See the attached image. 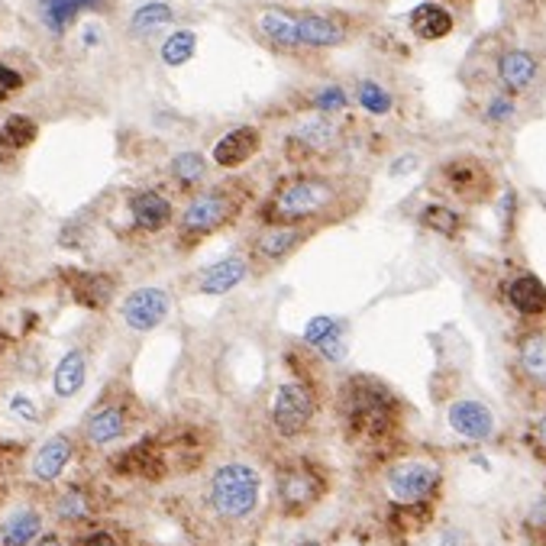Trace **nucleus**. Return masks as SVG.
I'll return each instance as SVG.
<instances>
[{
    "mask_svg": "<svg viewBox=\"0 0 546 546\" xmlns=\"http://www.w3.org/2000/svg\"><path fill=\"white\" fill-rule=\"evenodd\" d=\"M430 181L443 201H453L456 207H489L501 191V178L475 153H456L436 162Z\"/></svg>",
    "mask_w": 546,
    "mask_h": 546,
    "instance_id": "obj_5",
    "label": "nucleus"
},
{
    "mask_svg": "<svg viewBox=\"0 0 546 546\" xmlns=\"http://www.w3.org/2000/svg\"><path fill=\"white\" fill-rule=\"evenodd\" d=\"M75 459V436L72 434H52L30 459V479L36 485H52L62 479L68 462Z\"/></svg>",
    "mask_w": 546,
    "mask_h": 546,
    "instance_id": "obj_23",
    "label": "nucleus"
},
{
    "mask_svg": "<svg viewBox=\"0 0 546 546\" xmlns=\"http://www.w3.org/2000/svg\"><path fill=\"white\" fill-rule=\"evenodd\" d=\"M501 297L511 313H517L521 321L537 323L546 317V281L533 275L531 269H515L501 281Z\"/></svg>",
    "mask_w": 546,
    "mask_h": 546,
    "instance_id": "obj_13",
    "label": "nucleus"
},
{
    "mask_svg": "<svg viewBox=\"0 0 546 546\" xmlns=\"http://www.w3.org/2000/svg\"><path fill=\"white\" fill-rule=\"evenodd\" d=\"M353 101L359 104L362 113H369V117H388L394 110V94L375 78H362L353 91Z\"/></svg>",
    "mask_w": 546,
    "mask_h": 546,
    "instance_id": "obj_35",
    "label": "nucleus"
},
{
    "mask_svg": "<svg viewBox=\"0 0 546 546\" xmlns=\"http://www.w3.org/2000/svg\"><path fill=\"white\" fill-rule=\"evenodd\" d=\"M194 52H198V32L194 30H172L159 48L162 62L169 65V68H181V65H188L194 58Z\"/></svg>",
    "mask_w": 546,
    "mask_h": 546,
    "instance_id": "obj_36",
    "label": "nucleus"
},
{
    "mask_svg": "<svg viewBox=\"0 0 546 546\" xmlns=\"http://www.w3.org/2000/svg\"><path fill=\"white\" fill-rule=\"evenodd\" d=\"M62 285L68 288L72 301H78L88 311H104L117 297V281L107 272H91V269H62Z\"/></svg>",
    "mask_w": 546,
    "mask_h": 546,
    "instance_id": "obj_21",
    "label": "nucleus"
},
{
    "mask_svg": "<svg viewBox=\"0 0 546 546\" xmlns=\"http://www.w3.org/2000/svg\"><path fill=\"white\" fill-rule=\"evenodd\" d=\"M456 4H469V0H456Z\"/></svg>",
    "mask_w": 546,
    "mask_h": 546,
    "instance_id": "obj_48",
    "label": "nucleus"
},
{
    "mask_svg": "<svg viewBox=\"0 0 546 546\" xmlns=\"http://www.w3.org/2000/svg\"><path fill=\"white\" fill-rule=\"evenodd\" d=\"M127 214L136 230L143 233H162L175 226L178 207L162 188H136L127 194Z\"/></svg>",
    "mask_w": 546,
    "mask_h": 546,
    "instance_id": "obj_17",
    "label": "nucleus"
},
{
    "mask_svg": "<svg viewBox=\"0 0 546 546\" xmlns=\"http://www.w3.org/2000/svg\"><path fill=\"white\" fill-rule=\"evenodd\" d=\"M317 230L295 224H259L256 233L246 240V256L252 259V269L269 272V269L285 266L295 252H301L311 242Z\"/></svg>",
    "mask_w": 546,
    "mask_h": 546,
    "instance_id": "obj_10",
    "label": "nucleus"
},
{
    "mask_svg": "<svg viewBox=\"0 0 546 546\" xmlns=\"http://www.w3.org/2000/svg\"><path fill=\"white\" fill-rule=\"evenodd\" d=\"M297 546H323V543H317V540H304V543H297Z\"/></svg>",
    "mask_w": 546,
    "mask_h": 546,
    "instance_id": "obj_47",
    "label": "nucleus"
},
{
    "mask_svg": "<svg viewBox=\"0 0 546 546\" xmlns=\"http://www.w3.org/2000/svg\"><path fill=\"white\" fill-rule=\"evenodd\" d=\"M42 533V515L36 507H16L7 521L0 524V546H32Z\"/></svg>",
    "mask_w": 546,
    "mask_h": 546,
    "instance_id": "obj_32",
    "label": "nucleus"
},
{
    "mask_svg": "<svg viewBox=\"0 0 546 546\" xmlns=\"http://www.w3.org/2000/svg\"><path fill=\"white\" fill-rule=\"evenodd\" d=\"M408 26L420 42H440L456 30V16H453L450 7H443L436 0H424L408 13Z\"/></svg>",
    "mask_w": 546,
    "mask_h": 546,
    "instance_id": "obj_27",
    "label": "nucleus"
},
{
    "mask_svg": "<svg viewBox=\"0 0 546 546\" xmlns=\"http://www.w3.org/2000/svg\"><path fill=\"white\" fill-rule=\"evenodd\" d=\"M339 145H343V127L337 123V117L313 113L285 136V155L291 165H311V162L333 159Z\"/></svg>",
    "mask_w": 546,
    "mask_h": 546,
    "instance_id": "obj_9",
    "label": "nucleus"
},
{
    "mask_svg": "<svg viewBox=\"0 0 546 546\" xmlns=\"http://www.w3.org/2000/svg\"><path fill=\"white\" fill-rule=\"evenodd\" d=\"M172 307H175V301H172L169 288L143 285V288H133L129 295H123L117 313H120V323L129 333H153L169 321Z\"/></svg>",
    "mask_w": 546,
    "mask_h": 546,
    "instance_id": "obj_11",
    "label": "nucleus"
},
{
    "mask_svg": "<svg viewBox=\"0 0 546 546\" xmlns=\"http://www.w3.org/2000/svg\"><path fill=\"white\" fill-rule=\"evenodd\" d=\"M169 469H172L169 450H165V443L153 440V436L133 443L129 450H123L120 456L110 462L113 475H120V479H149V482L165 479Z\"/></svg>",
    "mask_w": 546,
    "mask_h": 546,
    "instance_id": "obj_15",
    "label": "nucleus"
},
{
    "mask_svg": "<svg viewBox=\"0 0 546 546\" xmlns=\"http://www.w3.org/2000/svg\"><path fill=\"white\" fill-rule=\"evenodd\" d=\"M97 515V501L94 491L84 489V485H68L52 498V517L58 524H68V527H78V524H88Z\"/></svg>",
    "mask_w": 546,
    "mask_h": 546,
    "instance_id": "obj_30",
    "label": "nucleus"
},
{
    "mask_svg": "<svg viewBox=\"0 0 546 546\" xmlns=\"http://www.w3.org/2000/svg\"><path fill=\"white\" fill-rule=\"evenodd\" d=\"M84 382H88V353L75 346L58 359L56 372H52V392L58 401H68L84 388Z\"/></svg>",
    "mask_w": 546,
    "mask_h": 546,
    "instance_id": "obj_31",
    "label": "nucleus"
},
{
    "mask_svg": "<svg viewBox=\"0 0 546 546\" xmlns=\"http://www.w3.org/2000/svg\"><path fill=\"white\" fill-rule=\"evenodd\" d=\"M133 408H129V398H104L101 404L88 410V418L81 420V436L88 446L94 450H104L110 443L123 440L129 434V427H133Z\"/></svg>",
    "mask_w": 546,
    "mask_h": 546,
    "instance_id": "obj_12",
    "label": "nucleus"
},
{
    "mask_svg": "<svg viewBox=\"0 0 546 546\" xmlns=\"http://www.w3.org/2000/svg\"><path fill=\"white\" fill-rule=\"evenodd\" d=\"M365 198H369V181L362 175L297 169L275 181V188L256 207V220L321 230L359 214Z\"/></svg>",
    "mask_w": 546,
    "mask_h": 546,
    "instance_id": "obj_1",
    "label": "nucleus"
},
{
    "mask_svg": "<svg viewBox=\"0 0 546 546\" xmlns=\"http://www.w3.org/2000/svg\"><path fill=\"white\" fill-rule=\"evenodd\" d=\"M297 40H301V48H337L349 40V30L337 13L304 10L297 13Z\"/></svg>",
    "mask_w": 546,
    "mask_h": 546,
    "instance_id": "obj_24",
    "label": "nucleus"
},
{
    "mask_svg": "<svg viewBox=\"0 0 546 546\" xmlns=\"http://www.w3.org/2000/svg\"><path fill=\"white\" fill-rule=\"evenodd\" d=\"M353 104V97L343 84H321V88H313L311 97H307V107L313 113H327V117H337V113L349 110Z\"/></svg>",
    "mask_w": 546,
    "mask_h": 546,
    "instance_id": "obj_37",
    "label": "nucleus"
},
{
    "mask_svg": "<svg viewBox=\"0 0 546 546\" xmlns=\"http://www.w3.org/2000/svg\"><path fill=\"white\" fill-rule=\"evenodd\" d=\"M443 485V469L436 459L408 456L385 469V491L398 507L427 505Z\"/></svg>",
    "mask_w": 546,
    "mask_h": 546,
    "instance_id": "obj_8",
    "label": "nucleus"
},
{
    "mask_svg": "<svg viewBox=\"0 0 546 546\" xmlns=\"http://www.w3.org/2000/svg\"><path fill=\"white\" fill-rule=\"evenodd\" d=\"M75 546H120V537L113 531H107V527H91Z\"/></svg>",
    "mask_w": 546,
    "mask_h": 546,
    "instance_id": "obj_42",
    "label": "nucleus"
},
{
    "mask_svg": "<svg viewBox=\"0 0 546 546\" xmlns=\"http://www.w3.org/2000/svg\"><path fill=\"white\" fill-rule=\"evenodd\" d=\"M252 275V259L246 256V250L226 252L224 259L210 262L198 272L194 278V291L204 297H224L230 291H236L240 285H246Z\"/></svg>",
    "mask_w": 546,
    "mask_h": 546,
    "instance_id": "obj_16",
    "label": "nucleus"
},
{
    "mask_svg": "<svg viewBox=\"0 0 546 546\" xmlns=\"http://www.w3.org/2000/svg\"><path fill=\"white\" fill-rule=\"evenodd\" d=\"M517 120V97L507 94V91H495V94L485 101L482 107V123H489V127H511V123Z\"/></svg>",
    "mask_w": 546,
    "mask_h": 546,
    "instance_id": "obj_38",
    "label": "nucleus"
},
{
    "mask_svg": "<svg viewBox=\"0 0 546 546\" xmlns=\"http://www.w3.org/2000/svg\"><path fill=\"white\" fill-rule=\"evenodd\" d=\"M113 0H40V20L52 36H65L81 13H107Z\"/></svg>",
    "mask_w": 546,
    "mask_h": 546,
    "instance_id": "obj_25",
    "label": "nucleus"
},
{
    "mask_svg": "<svg viewBox=\"0 0 546 546\" xmlns=\"http://www.w3.org/2000/svg\"><path fill=\"white\" fill-rule=\"evenodd\" d=\"M10 414H13L16 420H23V424H36V420H40V410H36L32 398H26V394H13V398H10Z\"/></svg>",
    "mask_w": 546,
    "mask_h": 546,
    "instance_id": "obj_40",
    "label": "nucleus"
},
{
    "mask_svg": "<svg viewBox=\"0 0 546 546\" xmlns=\"http://www.w3.org/2000/svg\"><path fill=\"white\" fill-rule=\"evenodd\" d=\"M20 88H23V75L16 72V68H10V65L0 62V101L13 97Z\"/></svg>",
    "mask_w": 546,
    "mask_h": 546,
    "instance_id": "obj_41",
    "label": "nucleus"
},
{
    "mask_svg": "<svg viewBox=\"0 0 546 546\" xmlns=\"http://www.w3.org/2000/svg\"><path fill=\"white\" fill-rule=\"evenodd\" d=\"M317 408H321L317 385L307 372H301V375H291L275 385L272 401H269V424L285 440H297L313 427Z\"/></svg>",
    "mask_w": 546,
    "mask_h": 546,
    "instance_id": "obj_6",
    "label": "nucleus"
},
{
    "mask_svg": "<svg viewBox=\"0 0 546 546\" xmlns=\"http://www.w3.org/2000/svg\"><path fill=\"white\" fill-rule=\"evenodd\" d=\"M207 172H210V162L204 159L198 149H185V153H175L165 165V175L169 181L178 188V191L185 194H194L198 188L207 185Z\"/></svg>",
    "mask_w": 546,
    "mask_h": 546,
    "instance_id": "obj_29",
    "label": "nucleus"
},
{
    "mask_svg": "<svg viewBox=\"0 0 546 546\" xmlns=\"http://www.w3.org/2000/svg\"><path fill=\"white\" fill-rule=\"evenodd\" d=\"M172 23H175V7L165 4V0H149V4H143V7L129 13V32L136 40H149L153 32L165 30Z\"/></svg>",
    "mask_w": 546,
    "mask_h": 546,
    "instance_id": "obj_33",
    "label": "nucleus"
},
{
    "mask_svg": "<svg viewBox=\"0 0 546 546\" xmlns=\"http://www.w3.org/2000/svg\"><path fill=\"white\" fill-rule=\"evenodd\" d=\"M262 495H266L262 472L252 462H242V459L220 462L204 485V505H207L210 517L217 524H226V527L252 521L259 505H262Z\"/></svg>",
    "mask_w": 546,
    "mask_h": 546,
    "instance_id": "obj_4",
    "label": "nucleus"
},
{
    "mask_svg": "<svg viewBox=\"0 0 546 546\" xmlns=\"http://www.w3.org/2000/svg\"><path fill=\"white\" fill-rule=\"evenodd\" d=\"M252 188L240 178H226L220 185H204L194 194H188L185 204L178 207L175 217V240L178 250L191 252L210 236L224 233L236 220L242 217V210L250 204Z\"/></svg>",
    "mask_w": 546,
    "mask_h": 546,
    "instance_id": "obj_2",
    "label": "nucleus"
},
{
    "mask_svg": "<svg viewBox=\"0 0 546 546\" xmlns=\"http://www.w3.org/2000/svg\"><path fill=\"white\" fill-rule=\"evenodd\" d=\"M259 153H262V129L252 127V123H242V127L226 129L224 136L214 143L210 162H214L220 172H236L242 169L246 162L256 159Z\"/></svg>",
    "mask_w": 546,
    "mask_h": 546,
    "instance_id": "obj_19",
    "label": "nucleus"
},
{
    "mask_svg": "<svg viewBox=\"0 0 546 546\" xmlns=\"http://www.w3.org/2000/svg\"><path fill=\"white\" fill-rule=\"evenodd\" d=\"M327 489V472L313 459L297 456L275 469V505L285 517H304L321 505Z\"/></svg>",
    "mask_w": 546,
    "mask_h": 546,
    "instance_id": "obj_7",
    "label": "nucleus"
},
{
    "mask_svg": "<svg viewBox=\"0 0 546 546\" xmlns=\"http://www.w3.org/2000/svg\"><path fill=\"white\" fill-rule=\"evenodd\" d=\"M256 30L275 52H301V40H297V13H291V10H285V7L259 10Z\"/></svg>",
    "mask_w": 546,
    "mask_h": 546,
    "instance_id": "obj_26",
    "label": "nucleus"
},
{
    "mask_svg": "<svg viewBox=\"0 0 546 546\" xmlns=\"http://www.w3.org/2000/svg\"><path fill=\"white\" fill-rule=\"evenodd\" d=\"M517 4H524V7H543L546 0H517Z\"/></svg>",
    "mask_w": 546,
    "mask_h": 546,
    "instance_id": "obj_46",
    "label": "nucleus"
},
{
    "mask_svg": "<svg viewBox=\"0 0 546 546\" xmlns=\"http://www.w3.org/2000/svg\"><path fill=\"white\" fill-rule=\"evenodd\" d=\"M540 75H543V62H540L537 52H531V48H524V46L501 48L498 58H495L498 88L515 97L531 94V91L540 84Z\"/></svg>",
    "mask_w": 546,
    "mask_h": 546,
    "instance_id": "obj_14",
    "label": "nucleus"
},
{
    "mask_svg": "<svg viewBox=\"0 0 546 546\" xmlns=\"http://www.w3.org/2000/svg\"><path fill=\"white\" fill-rule=\"evenodd\" d=\"M446 424H450L453 434H459L462 440L472 443H489L498 430V420H495V410L485 401H475V398H456L446 408Z\"/></svg>",
    "mask_w": 546,
    "mask_h": 546,
    "instance_id": "obj_20",
    "label": "nucleus"
},
{
    "mask_svg": "<svg viewBox=\"0 0 546 546\" xmlns=\"http://www.w3.org/2000/svg\"><path fill=\"white\" fill-rule=\"evenodd\" d=\"M498 220H501V233H505V240L511 233H515V224H517V191L511 185H501L498 191Z\"/></svg>",
    "mask_w": 546,
    "mask_h": 546,
    "instance_id": "obj_39",
    "label": "nucleus"
},
{
    "mask_svg": "<svg viewBox=\"0 0 546 546\" xmlns=\"http://www.w3.org/2000/svg\"><path fill=\"white\" fill-rule=\"evenodd\" d=\"M301 339H304L307 349H313L323 362H333V365H337V362H343L346 353H349V346H346V339H349V323H346L343 317H311Z\"/></svg>",
    "mask_w": 546,
    "mask_h": 546,
    "instance_id": "obj_22",
    "label": "nucleus"
},
{
    "mask_svg": "<svg viewBox=\"0 0 546 546\" xmlns=\"http://www.w3.org/2000/svg\"><path fill=\"white\" fill-rule=\"evenodd\" d=\"M418 224L424 226L427 233L443 236V240H450V242H459L462 233L469 230L466 214L450 201H427L424 207L418 210Z\"/></svg>",
    "mask_w": 546,
    "mask_h": 546,
    "instance_id": "obj_28",
    "label": "nucleus"
},
{
    "mask_svg": "<svg viewBox=\"0 0 546 546\" xmlns=\"http://www.w3.org/2000/svg\"><path fill=\"white\" fill-rule=\"evenodd\" d=\"M531 446L540 456H546V410L531 424Z\"/></svg>",
    "mask_w": 546,
    "mask_h": 546,
    "instance_id": "obj_43",
    "label": "nucleus"
},
{
    "mask_svg": "<svg viewBox=\"0 0 546 546\" xmlns=\"http://www.w3.org/2000/svg\"><path fill=\"white\" fill-rule=\"evenodd\" d=\"M414 165H418V159L414 155H404V159H394V169H392V175H408V172H414Z\"/></svg>",
    "mask_w": 546,
    "mask_h": 546,
    "instance_id": "obj_44",
    "label": "nucleus"
},
{
    "mask_svg": "<svg viewBox=\"0 0 546 546\" xmlns=\"http://www.w3.org/2000/svg\"><path fill=\"white\" fill-rule=\"evenodd\" d=\"M32 546H65V540L58 533H40V537L32 540Z\"/></svg>",
    "mask_w": 546,
    "mask_h": 546,
    "instance_id": "obj_45",
    "label": "nucleus"
},
{
    "mask_svg": "<svg viewBox=\"0 0 546 546\" xmlns=\"http://www.w3.org/2000/svg\"><path fill=\"white\" fill-rule=\"evenodd\" d=\"M511 369L521 385L531 392H546V333L540 327H527L515 337V356Z\"/></svg>",
    "mask_w": 546,
    "mask_h": 546,
    "instance_id": "obj_18",
    "label": "nucleus"
},
{
    "mask_svg": "<svg viewBox=\"0 0 546 546\" xmlns=\"http://www.w3.org/2000/svg\"><path fill=\"white\" fill-rule=\"evenodd\" d=\"M401 404L372 375H349L337 392V418L349 443H382L398 427Z\"/></svg>",
    "mask_w": 546,
    "mask_h": 546,
    "instance_id": "obj_3",
    "label": "nucleus"
},
{
    "mask_svg": "<svg viewBox=\"0 0 546 546\" xmlns=\"http://www.w3.org/2000/svg\"><path fill=\"white\" fill-rule=\"evenodd\" d=\"M40 139V123L26 113H10L0 123V153H23Z\"/></svg>",
    "mask_w": 546,
    "mask_h": 546,
    "instance_id": "obj_34",
    "label": "nucleus"
}]
</instances>
